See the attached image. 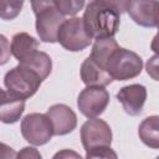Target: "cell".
Here are the masks:
<instances>
[{
	"instance_id": "2",
	"label": "cell",
	"mask_w": 159,
	"mask_h": 159,
	"mask_svg": "<svg viewBox=\"0 0 159 159\" xmlns=\"http://www.w3.org/2000/svg\"><path fill=\"white\" fill-rule=\"evenodd\" d=\"M106 70L116 81L132 80L140 75L143 70V60L138 53L118 46L111 52Z\"/></svg>"
},
{
	"instance_id": "1",
	"label": "cell",
	"mask_w": 159,
	"mask_h": 159,
	"mask_svg": "<svg viewBox=\"0 0 159 159\" xmlns=\"http://www.w3.org/2000/svg\"><path fill=\"white\" fill-rule=\"evenodd\" d=\"M82 19L92 39H109L119 30L120 12L107 0H89Z\"/></svg>"
},
{
	"instance_id": "18",
	"label": "cell",
	"mask_w": 159,
	"mask_h": 159,
	"mask_svg": "<svg viewBox=\"0 0 159 159\" xmlns=\"http://www.w3.org/2000/svg\"><path fill=\"white\" fill-rule=\"evenodd\" d=\"M86 0H55L57 10L65 16H75L84 6Z\"/></svg>"
},
{
	"instance_id": "12",
	"label": "cell",
	"mask_w": 159,
	"mask_h": 159,
	"mask_svg": "<svg viewBox=\"0 0 159 159\" xmlns=\"http://www.w3.org/2000/svg\"><path fill=\"white\" fill-rule=\"evenodd\" d=\"M81 80L86 86H102L106 87L113 81L112 76L99 66L91 56H88L81 65Z\"/></svg>"
},
{
	"instance_id": "3",
	"label": "cell",
	"mask_w": 159,
	"mask_h": 159,
	"mask_svg": "<svg viewBox=\"0 0 159 159\" xmlns=\"http://www.w3.org/2000/svg\"><path fill=\"white\" fill-rule=\"evenodd\" d=\"M42 78L34 70L19 63L16 67L6 72L4 84L6 89L17 97L27 99L32 97L42 83Z\"/></svg>"
},
{
	"instance_id": "7",
	"label": "cell",
	"mask_w": 159,
	"mask_h": 159,
	"mask_svg": "<svg viewBox=\"0 0 159 159\" xmlns=\"http://www.w3.org/2000/svg\"><path fill=\"white\" fill-rule=\"evenodd\" d=\"M112 129L107 122L99 118H89L81 127V142L86 152L98 147H111Z\"/></svg>"
},
{
	"instance_id": "14",
	"label": "cell",
	"mask_w": 159,
	"mask_h": 159,
	"mask_svg": "<svg viewBox=\"0 0 159 159\" xmlns=\"http://www.w3.org/2000/svg\"><path fill=\"white\" fill-rule=\"evenodd\" d=\"M37 48L39 41L27 32H17L11 39L10 51L19 62L29 57L32 52L37 51Z\"/></svg>"
},
{
	"instance_id": "26",
	"label": "cell",
	"mask_w": 159,
	"mask_h": 159,
	"mask_svg": "<svg viewBox=\"0 0 159 159\" xmlns=\"http://www.w3.org/2000/svg\"><path fill=\"white\" fill-rule=\"evenodd\" d=\"M158 29H159V24H158Z\"/></svg>"
},
{
	"instance_id": "6",
	"label": "cell",
	"mask_w": 159,
	"mask_h": 159,
	"mask_svg": "<svg viewBox=\"0 0 159 159\" xmlns=\"http://www.w3.org/2000/svg\"><path fill=\"white\" fill-rule=\"evenodd\" d=\"M109 104V93L102 86H87L77 97V107L87 118L101 116Z\"/></svg>"
},
{
	"instance_id": "10",
	"label": "cell",
	"mask_w": 159,
	"mask_h": 159,
	"mask_svg": "<svg viewBox=\"0 0 159 159\" xmlns=\"http://www.w3.org/2000/svg\"><path fill=\"white\" fill-rule=\"evenodd\" d=\"M147 88L143 84L133 83L124 86L117 93V99L124 112L129 116H139L147 101Z\"/></svg>"
},
{
	"instance_id": "25",
	"label": "cell",
	"mask_w": 159,
	"mask_h": 159,
	"mask_svg": "<svg viewBox=\"0 0 159 159\" xmlns=\"http://www.w3.org/2000/svg\"><path fill=\"white\" fill-rule=\"evenodd\" d=\"M68 155H75V157H77V158H81V155L80 154H77V153H72V152H68V150H63V152H61V153H57L53 158H62V157H68Z\"/></svg>"
},
{
	"instance_id": "4",
	"label": "cell",
	"mask_w": 159,
	"mask_h": 159,
	"mask_svg": "<svg viewBox=\"0 0 159 159\" xmlns=\"http://www.w3.org/2000/svg\"><path fill=\"white\" fill-rule=\"evenodd\" d=\"M57 41L65 50L71 52H78L91 45L92 37L84 27L83 19L73 16L65 20L61 25Z\"/></svg>"
},
{
	"instance_id": "17",
	"label": "cell",
	"mask_w": 159,
	"mask_h": 159,
	"mask_svg": "<svg viewBox=\"0 0 159 159\" xmlns=\"http://www.w3.org/2000/svg\"><path fill=\"white\" fill-rule=\"evenodd\" d=\"M24 6V0H0V17L14 20L19 16Z\"/></svg>"
},
{
	"instance_id": "22",
	"label": "cell",
	"mask_w": 159,
	"mask_h": 159,
	"mask_svg": "<svg viewBox=\"0 0 159 159\" xmlns=\"http://www.w3.org/2000/svg\"><path fill=\"white\" fill-rule=\"evenodd\" d=\"M16 157H19V158H39V159H40V158H41V154H40L35 148L25 147V148H22L21 152L17 153Z\"/></svg>"
},
{
	"instance_id": "20",
	"label": "cell",
	"mask_w": 159,
	"mask_h": 159,
	"mask_svg": "<svg viewBox=\"0 0 159 159\" xmlns=\"http://www.w3.org/2000/svg\"><path fill=\"white\" fill-rule=\"evenodd\" d=\"M145 71L150 78L159 82V55L158 53L149 57V60L145 63Z\"/></svg>"
},
{
	"instance_id": "15",
	"label": "cell",
	"mask_w": 159,
	"mask_h": 159,
	"mask_svg": "<svg viewBox=\"0 0 159 159\" xmlns=\"http://www.w3.org/2000/svg\"><path fill=\"white\" fill-rule=\"evenodd\" d=\"M139 139L150 149H159V116H149L138 127Z\"/></svg>"
},
{
	"instance_id": "9",
	"label": "cell",
	"mask_w": 159,
	"mask_h": 159,
	"mask_svg": "<svg viewBox=\"0 0 159 159\" xmlns=\"http://www.w3.org/2000/svg\"><path fill=\"white\" fill-rule=\"evenodd\" d=\"M129 17L139 26L158 27L159 1L158 0H129L127 6Z\"/></svg>"
},
{
	"instance_id": "5",
	"label": "cell",
	"mask_w": 159,
	"mask_h": 159,
	"mask_svg": "<svg viewBox=\"0 0 159 159\" xmlns=\"http://www.w3.org/2000/svg\"><path fill=\"white\" fill-rule=\"evenodd\" d=\"M21 134L26 142L32 145H45L53 134V127L47 117L42 113H30L25 116L20 124Z\"/></svg>"
},
{
	"instance_id": "16",
	"label": "cell",
	"mask_w": 159,
	"mask_h": 159,
	"mask_svg": "<svg viewBox=\"0 0 159 159\" xmlns=\"http://www.w3.org/2000/svg\"><path fill=\"white\" fill-rule=\"evenodd\" d=\"M19 63L34 70L36 73L40 75V77L42 80H46L50 73H51V70H52V61H51V57L46 53V52H42V51H35L32 52L29 57H26L25 60L20 61Z\"/></svg>"
},
{
	"instance_id": "24",
	"label": "cell",
	"mask_w": 159,
	"mask_h": 159,
	"mask_svg": "<svg viewBox=\"0 0 159 159\" xmlns=\"http://www.w3.org/2000/svg\"><path fill=\"white\" fill-rule=\"evenodd\" d=\"M150 50L155 53L159 55V31L157 32V35L153 37L152 40V43H150Z\"/></svg>"
},
{
	"instance_id": "19",
	"label": "cell",
	"mask_w": 159,
	"mask_h": 159,
	"mask_svg": "<svg viewBox=\"0 0 159 159\" xmlns=\"http://www.w3.org/2000/svg\"><path fill=\"white\" fill-rule=\"evenodd\" d=\"M86 158H117V154L111 147H98L86 152Z\"/></svg>"
},
{
	"instance_id": "8",
	"label": "cell",
	"mask_w": 159,
	"mask_h": 159,
	"mask_svg": "<svg viewBox=\"0 0 159 159\" xmlns=\"http://www.w3.org/2000/svg\"><path fill=\"white\" fill-rule=\"evenodd\" d=\"M36 16V32L40 37V40L42 42H57V37H58V31L61 25L63 24L65 15L61 14L56 5L48 6L41 11H39L37 14H35Z\"/></svg>"
},
{
	"instance_id": "11",
	"label": "cell",
	"mask_w": 159,
	"mask_h": 159,
	"mask_svg": "<svg viewBox=\"0 0 159 159\" xmlns=\"http://www.w3.org/2000/svg\"><path fill=\"white\" fill-rule=\"evenodd\" d=\"M46 114L52 123L55 135H66L73 132L77 127L76 113L72 111V108H70L63 103H57L51 106L47 109Z\"/></svg>"
},
{
	"instance_id": "23",
	"label": "cell",
	"mask_w": 159,
	"mask_h": 159,
	"mask_svg": "<svg viewBox=\"0 0 159 159\" xmlns=\"http://www.w3.org/2000/svg\"><path fill=\"white\" fill-rule=\"evenodd\" d=\"M107 1H109L112 5H114L120 14L127 12V6H128L129 0H107Z\"/></svg>"
},
{
	"instance_id": "13",
	"label": "cell",
	"mask_w": 159,
	"mask_h": 159,
	"mask_svg": "<svg viewBox=\"0 0 159 159\" xmlns=\"http://www.w3.org/2000/svg\"><path fill=\"white\" fill-rule=\"evenodd\" d=\"M1 94H2L1 107H0L1 122L5 124L16 123L21 118V116L25 111V101L26 99L11 94L7 89H2Z\"/></svg>"
},
{
	"instance_id": "21",
	"label": "cell",
	"mask_w": 159,
	"mask_h": 159,
	"mask_svg": "<svg viewBox=\"0 0 159 159\" xmlns=\"http://www.w3.org/2000/svg\"><path fill=\"white\" fill-rule=\"evenodd\" d=\"M31 4V9L34 11V14H37L39 11L55 5V0H30Z\"/></svg>"
}]
</instances>
